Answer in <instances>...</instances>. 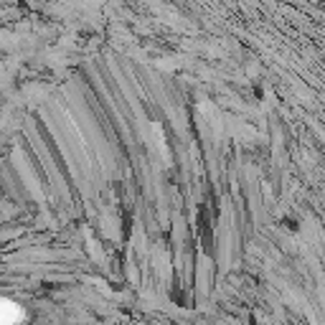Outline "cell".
Wrapping results in <instances>:
<instances>
[{
    "mask_svg": "<svg viewBox=\"0 0 325 325\" xmlns=\"http://www.w3.org/2000/svg\"><path fill=\"white\" fill-rule=\"evenodd\" d=\"M3 310H5V318H3V325H18L23 320V310L16 307L13 302H3Z\"/></svg>",
    "mask_w": 325,
    "mask_h": 325,
    "instance_id": "1",
    "label": "cell"
}]
</instances>
